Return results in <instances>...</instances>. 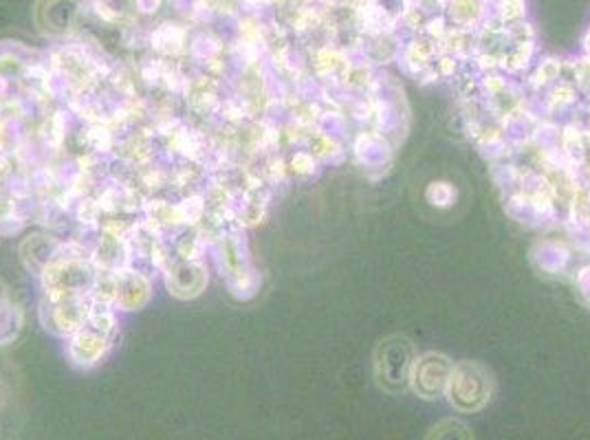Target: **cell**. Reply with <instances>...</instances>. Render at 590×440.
<instances>
[{
  "label": "cell",
  "instance_id": "6da1fadb",
  "mask_svg": "<svg viewBox=\"0 0 590 440\" xmlns=\"http://www.w3.org/2000/svg\"><path fill=\"white\" fill-rule=\"evenodd\" d=\"M449 401L463 412L480 410L491 399V377L476 363H460L449 374Z\"/></svg>",
  "mask_w": 590,
  "mask_h": 440
},
{
  "label": "cell",
  "instance_id": "7a4b0ae2",
  "mask_svg": "<svg viewBox=\"0 0 590 440\" xmlns=\"http://www.w3.org/2000/svg\"><path fill=\"white\" fill-rule=\"evenodd\" d=\"M412 346L407 340L395 337L385 341L377 351V379L382 388L388 392H399L410 381Z\"/></svg>",
  "mask_w": 590,
  "mask_h": 440
},
{
  "label": "cell",
  "instance_id": "3957f363",
  "mask_svg": "<svg viewBox=\"0 0 590 440\" xmlns=\"http://www.w3.org/2000/svg\"><path fill=\"white\" fill-rule=\"evenodd\" d=\"M449 374H452V368H449L448 359L441 355H427L416 363L412 383L423 399H434L449 383Z\"/></svg>",
  "mask_w": 590,
  "mask_h": 440
},
{
  "label": "cell",
  "instance_id": "277c9868",
  "mask_svg": "<svg viewBox=\"0 0 590 440\" xmlns=\"http://www.w3.org/2000/svg\"><path fill=\"white\" fill-rule=\"evenodd\" d=\"M426 440H474V438H471L469 427L465 425V423L448 418V421H441L438 425H434Z\"/></svg>",
  "mask_w": 590,
  "mask_h": 440
}]
</instances>
